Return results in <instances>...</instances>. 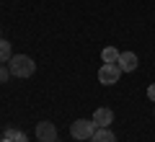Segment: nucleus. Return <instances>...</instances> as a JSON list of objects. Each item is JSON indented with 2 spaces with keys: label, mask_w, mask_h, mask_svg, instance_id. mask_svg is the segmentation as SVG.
<instances>
[{
  "label": "nucleus",
  "mask_w": 155,
  "mask_h": 142,
  "mask_svg": "<svg viewBox=\"0 0 155 142\" xmlns=\"http://www.w3.org/2000/svg\"><path fill=\"white\" fill-rule=\"evenodd\" d=\"M0 142H5V140H0Z\"/></svg>",
  "instance_id": "nucleus-13"
},
{
  "label": "nucleus",
  "mask_w": 155,
  "mask_h": 142,
  "mask_svg": "<svg viewBox=\"0 0 155 142\" xmlns=\"http://www.w3.org/2000/svg\"><path fill=\"white\" fill-rule=\"evenodd\" d=\"M98 129V124H96L93 119H75L70 124V134H72V140H91L93 137V132Z\"/></svg>",
  "instance_id": "nucleus-2"
},
{
  "label": "nucleus",
  "mask_w": 155,
  "mask_h": 142,
  "mask_svg": "<svg viewBox=\"0 0 155 142\" xmlns=\"http://www.w3.org/2000/svg\"><path fill=\"white\" fill-rule=\"evenodd\" d=\"M3 140L5 142H28V137H26V132H21L18 127H8L5 134H3Z\"/></svg>",
  "instance_id": "nucleus-8"
},
{
  "label": "nucleus",
  "mask_w": 155,
  "mask_h": 142,
  "mask_svg": "<svg viewBox=\"0 0 155 142\" xmlns=\"http://www.w3.org/2000/svg\"><path fill=\"white\" fill-rule=\"evenodd\" d=\"M57 142H60V140H57Z\"/></svg>",
  "instance_id": "nucleus-14"
},
{
  "label": "nucleus",
  "mask_w": 155,
  "mask_h": 142,
  "mask_svg": "<svg viewBox=\"0 0 155 142\" xmlns=\"http://www.w3.org/2000/svg\"><path fill=\"white\" fill-rule=\"evenodd\" d=\"M91 142H116V134L109 129V127H98L91 137Z\"/></svg>",
  "instance_id": "nucleus-7"
},
{
  "label": "nucleus",
  "mask_w": 155,
  "mask_h": 142,
  "mask_svg": "<svg viewBox=\"0 0 155 142\" xmlns=\"http://www.w3.org/2000/svg\"><path fill=\"white\" fill-rule=\"evenodd\" d=\"M119 78H122V67L116 65V62H104L98 70V83H104V85H114V83H119Z\"/></svg>",
  "instance_id": "nucleus-3"
},
{
  "label": "nucleus",
  "mask_w": 155,
  "mask_h": 142,
  "mask_svg": "<svg viewBox=\"0 0 155 142\" xmlns=\"http://www.w3.org/2000/svg\"><path fill=\"white\" fill-rule=\"evenodd\" d=\"M0 39H3V36H0Z\"/></svg>",
  "instance_id": "nucleus-15"
},
{
  "label": "nucleus",
  "mask_w": 155,
  "mask_h": 142,
  "mask_svg": "<svg viewBox=\"0 0 155 142\" xmlns=\"http://www.w3.org/2000/svg\"><path fill=\"white\" fill-rule=\"evenodd\" d=\"M36 140L39 142H57V127L52 121H39L36 124Z\"/></svg>",
  "instance_id": "nucleus-4"
},
{
  "label": "nucleus",
  "mask_w": 155,
  "mask_h": 142,
  "mask_svg": "<svg viewBox=\"0 0 155 142\" xmlns=\"http://www.w3.org/2000/svg\"><path fill=\"white\" fill-rule=\"evenodd\" d=\"M119 54H122L119 49H114V47H106V49L101 52V60H104V62H119Z\"/></svg>",
  "instance_id": "nucleus-10"
},
{
  "label": "nucleus",
  "mask_w": 155,
  "mask_h": 142,
  "mask_svg": "<svg viewBox=\"0 0 155 142\" xmlns=\"http://www.w3.org/2000/svg\"><path fill=\"white\" fill-rule=\"evenodd\" d=\"M8 70H11L13 78H31L36 72V62L26 54H13L8 60Z\"/></svg>",
  "instance_id": "nucleus-1"
},
{
  "label": "nucleus",
  "mask_w": 155,
  "mask_h": 142,
  "mask_svg": "<svg viewBox=\"0 0 155 142\" xmlns=\"http://www.w3.org/2000/svg\"><path fill=\"white\" fill-rule=\"evenodd\" d=\"M11 57H13V47H11V41L0 39V65H5Z\"/></svg>",
  "instance_id": "nucleus-9"
},
{
  "label": "nucleus",
  "mask_w": 155,
  "mask_h": 142,
  "mask_svg": "<svg viewBox=\"0 0 155 142\" xmlns=\"http://www.w3.org/2000/svg\"><path fill=\"white\" fill-rule=\"evenodd\" d=\"M147 98L155 104V83H150V85H147Z\"/></svg>",
  "instance_id": "nucleus-12"
},
{
  "label": "nucleus",
  "mask_w": 155,
  "mask_h": 142,
  "mask_svg": "<svg viewBox=\"0 0 155 142\" xmlns=\"http://www.w3.org/2000/svg\"><path fill=\"white\" fill-rule=\"evenodd\" d=\"M8 80H11V70H8V65H0V85H5Z\"/></svg>",
  "instance_id": "nucleus-11"
},
{
  "label": "nucleus",
  "mask_w": 155,
  "mask_h": 142,
  "mask_svg": "<svg viewBox=\"0 0 155 142\" xmlns=\"http://www.w3.org/2000/svg\"><path fill=\"white\" fill-rule=\"evenodd\" d=\"M116 65L122 67V72H134V70H137V65H140V60H137V54H134V52H122Z\"/></svg>",
  "instance_id": "nucleus-5"
},
{
  "label": "nucleus",
  "mask_w": 155,
  "mask_h": 142,
  "mask_svg": "<svg viewBox=\"0 0 155 142\" xmlns=\"http://www.w3.org/2000/svg\"><path fill=\"white\" fill-rule=\"evenodd\" d=\"M93 121H96L98 127H109L111 121H114V111L106 109V106H101V109L93 111Z\"/></svg>",
  "instance_id": "nucleus-6"
}]
</instances>
